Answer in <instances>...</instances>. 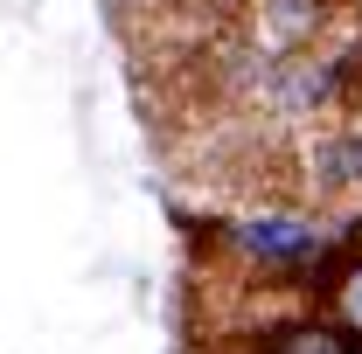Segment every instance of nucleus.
<instances>
[{
    "mask_svg": "<svg viewBox=\"0 0 362 354\" xmlns=\"http://www.w3.org/2000/svg\"><path fill=\"white\" fill-rule=\"evenodd\" d=\"M341 28H349V0H251L237 21V42L265 63H286V56L334 42Z\"/></svg>",
    "mask_w": 362,
    "mask_h": 354,
    "instance_id": "f257e3e1",
    "label": "nucleus"
},
{
    "mask_svg": "<svg viewBox=\"0 0 362 354\" xmlns=\"http://www.w3.org/2000/svg\"><path fill=\"white\" fill-rule=\"evenodd\" d=\"M119 7H146V14H168V7H181V0H119Z\"/></svg>",
    "mask_w": 362,
    "mask_h": 354,
    "instance_id": "f03ea898",
    "label": "nucleus"
}]
</instances>
